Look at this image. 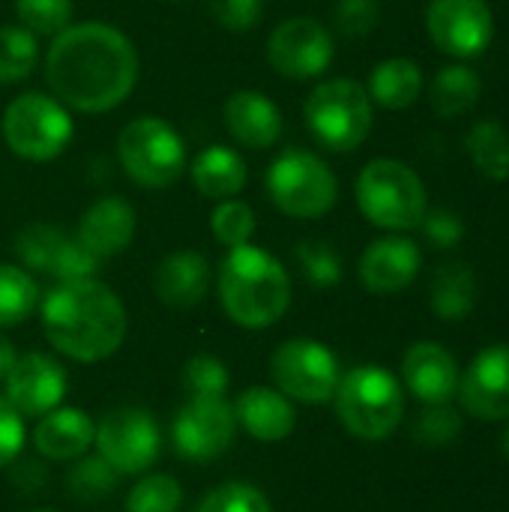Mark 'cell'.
Listing matches in <instances>:
<instances>
[{
  "mask_svg": "<svg viewBox=\"0 0 509 512\" xmlns=\"http://www.w3.org/2000/svg\"><path fill=\"white\" fill-rule=\"evenodd\" d=\"M138 69L132 39L105 21L69 24L45 54L51 93L81 114H105L123 105L138 84Z\"/></svg>",
  "mask_w": 509,
  "mask_h": 512,
  "instance_id": "1",
  "label": "cell"
},
{
  "mask_svg": "<svg viewBox=\"0 0 509 512\" xmlns=\"http://www.w3.org/2000/svg\"><path fill=\"white\" fill-rule=\"evenodd\" d=\"M42 327L60 354L78 363H96L123 345L126 309L120 297L96 279L60 282L42 300Z\"/></svg>",
  "mask_w": 509,
  "mask_h": 512,
  "instance_id": "2",
  "label": "cell"
},
{
  "mask_svg": "<svg viewBox=\"0 0 509 512\" xmlns=\"http://www.w3.org/2000/svg\"><path fill=\"white\" fill-rule=\"evenodd\" d=\"M219 300L246 330L273 327L291 306V279L276 255L252 243L237 246L219 267Z\"/></svg>",
  "mask_w": 509,
  "mask_h": 512,
  "instance_id": "3",
  "label": "cell"
},
{
  "mask_svg": "<svg viewBox=\"0 0 509 512\" xmlns=\"http://www.w3.org/2000/svg\"><path fill=\"white\" fill-rule=\"evenodd\" d=\"M357 207L384 231L420 228L429 201L420 174L399 159H372L357 177Z\"/></svg>",
  "mask_w": 509,
  "mask_h": 512,
  "instance_id": "4",
  "label": "cell"
},
{
  "mask_svg": "<svg viewBox=\"0 0 509 512\" xmlns=\"http://www.w3.org/2000/svg\"><path fill=\"white\" fill-rule=\"evenodd\" d=\"M336 414L342 426L363 441H384L405 414L399 381L381 366H357L336 387Z\"/></svg>",
  "mask_w": 509,
  "mask_h": 512,
  "instance_id": "5",
  "label": "cell"
},
{
  "mask_svg": "<svg viewBox=\"0 0 509 512\" xmlns=\"http://www.w3.org/2000/svg\"><path fill=\"white\" fill-rule=\"evenodd\" d=\"M303 117L321 147L333 153H351L372 132V99L366 87L351 78L321 81L309 93Z\"/></svg>",
  "mask_w": 509,
  "mask_h": 512,
  "instance_id": "6",
  "label": "cell"
},
{
  "mask_svg": "<svg viewBox=\"0 0 509 512\" xmlns=\"http://www.w3.org/2000/svg\"><path fill=\"white\" fill-rule=\"evenodd\" d=\"M267 195L285 216L321 219L339 201V180L333 168L312 150L291 147L267 168Z\"/></svg>",
  "mask_w": 509,
  "mask_h": 512,
  "instance_id": "7",
  "label": "cell"
},
{
  "mask_svg": "<svg viewBox=\"0 0 509 512\" xmlns=\"http://www.w3.org/2000/svg\"><path fill=\"white\" fill-rule=\"evenodd\" d=\"M0 129L6 147L27 162L57 159L75 135L69 108L57 96L39 90L15 96L3 111Z\"/></svg>",
  "mask_w": 509,
  "mask_h": 512,
  "instance_id": "8",
  "label": "cell"
},
{
  "mask_svg": "<svg viewBox=\"0 0 509 512\" xmlns=\"http://www.w3.org/2000/svg\"><path fill=\"white\" fill-rule=\"evenodd\" d=\"M123 171L144 189H168L186 171V144L162 117H135L117 138Z\"/></svg>",
  "mask_w": 509,
  "mask_h": 512,
  "instance_id": "9",
  "label": "cell"
},
{
  "mask_svg": "<svg viewBox=\"0 0 509 512\" xmlns=\"http://www.w3.org/2000/svg\"><path fill=\"white\" fill-rule=\"evenodd\" d=\"M270 372L282 396L306 405L330 402L339 387V360L315 339H291L279 345L270 360Z\"/></svg>",
  "mask_w": 509,
  "mask_h": 512,
  "instance_id": "10",
  "label": "cell"
},
{
  "mask_svg": "<svg viewBox=\"0 0 509 512\" xmlns=\"http://www.w3.org/2000/svg\"><path fill=\"white\" fill-rule=\"evenodd\" d=\"M333 57H336L333 33L321 21L306 18V15L276 24L267 42L270 66L282 78H294V81H309V78L324 75Z\"/></svg>",
  "mask_w": 509,
  "mask_h": 512,
  "instance_id": "11",
  "label": "cell"
},
{
  "mask_svg": "<svg viewBox=\"0 0 509 512\" xmlns=\"http://www.w3.org/2000/svg\"><path fill=\"white\" fill-rule=\"evenodd\" d=\"M432 42L453 57H477L495 39V15L486 0H432L426 9Z\"/></svg>",
  "mask_w": 509,
  "mask_h": 512,
  "instance_id": "12",
  "label": "cell"
},
{
  "mask_svg": "<svg viewBox=\"0 0 509 512\" xmlns=\"http://www.w3.org/2000/svg\"><path fill=\"white\" fill-rule=\"evenodd\" d=\"M99 456L117 474H141L159 456V429L150 414L135 408H120L105 414L93 435Z\"/></svg>",
  "mask_w": 509,
  "mask_h": 512,
  "instance_id": "13",
  "label": "cell"
},
{
  "mask_svg": "<svg viewBox=\"0 0 509 512\" xmlns=\"http://www.w3.org/2000/svg\"><path fill=\"white\" fill-rule=\"evenodd\" d=\"M237 417L222 396L189 399L174 420L177 453L192 462H210L234 444Z\"/></svg>",
  "mask_w": 509,
  "mask_h": 512,
  "instance_id": "14",
  "label": "cell"
},
{
  "mask_svg": "<svg viewBox=\"0 0 509 512\" xmlns=\"http://www.w3.org/2000/svg\"><path fill=\"white\" fill-rule=\"evenodd\" d=\"M462 408L477 420H509V345L486 348L459 375Z\"/></svg>",
  "mask_w": 509,
  "mask_h": 512,
  "instance_id": "15",
  "label": "cell"
},
{
  "mask_svg": "<svg viewBox=\"0 0 509 512\" xmlns=\"http://www.w3.org/2000/svg\"><path fill=\"white\" fill-rule=\"evenodd\" d=\"M66 393V372L48 354L15 357L6 375V402L27 417H42L60 405Z\"/></svg>",
  "mask_w": 509,
  "mask_h": 512,
  "instance_id": "16",
  "label": "cell"
},
{
  "mask_svg": "<svg viewBox=\"0 0 509 512\" xmlns=\"http://www.w3.org/2000/svg\"><path fill=\"white\" fill-rule=\"evenodd\" d=\"M420 273V246L408 237L390 234L375 243L360 258V282L372 294L405 291Z\"/></svg>",
  "mask_w": 509,
  "mask_h": 512,
  "instance_id": "17",
  "label": "cell"
},
{
  "mask_svg": "<svg viewBox=\"0 0 509 512\" xmlns=\"http://www.w3.org/2000/svg\"><path fill=\"white\" fill-rule=\"evenodd\" d=\"M402 378L408 390L426 405H450L459 390V366L453 354L438 342H417L402 360Z\"/></svg>",
  "mask_w": 509,
  "mask_h": 512,
  "instance_id": "18",
  "label": "cell"
},
{
  "mask_svg": "<svg viewBox=\"0 0 509 512\" xmlns=\"http://www.w3.org/2000/svg\"><path fill=\"white\" fill-rule=\"evenodd\" d=\"M225 126L246 150H267L282 138L285 120L279 105L261 90H237L225 102Z\"/></svg>",
  "mask_w": 509,
  "mask_h": 512,
  "instance_id": "19",
  "label": "cell"
},
{
  "mask_svg": "<svg viewBox=\"0 0 509 512\" xmlns=\"http://www.w3.org/2000/svg\"><path fill=\"white\" fill-rule=\"evenodd\" d=\"M135 237V210L126 198L105 195L93 201L78 222V243L99 261L120 255Z\"/></svg>",
  "mask_w": 509,
  "mask_h": 512,
  "instance_id": "20",
  "label": "cell"
},
{
  "mask_svg": "<svg viewBox=\"0 0 509 512\" xmlns=\"http://www.w3.org/2000/svg\"><path fill=\"white\" fill-rule=\"evenodd\" d=\"M153 285H156V297L165 306L192 309L207 297L210 264L201 252H192V249L174 252V255L162 258V264L156 267Z\"/></svg>",
  "mask_w": 509,
  "mask_h": 512,
  "instance_id": "21",
  "label": "cell"
},
{
  "mask_svg": "<svg viewBox=\"0 0 509 512\" xmlns=\"http://www.w3.org/2000/svg\"><path fill=\"white\" fill-rule=\"evenodd\" d=\"M231 408L237 423L258 441H282L294 432V405L276 390L252 387Z\"/></svg>",
  "mask_w": 509,
  "mask_h": 512,
  "instance_id": "22",
  "label": "cell"
},
{
  "mask_svg": "<svg viewBox=\"0 0 509 512\" xmlns=\"http://www.w3.org/2000/svg\"><path fill=\"white\" fill-rule=\"evenodd\" d=\"M96 426L84 411L63 408V411H48L45 420L36 426V450L54 462H69L81 456L93 444Z\"/></svg>",
  "mask_w": 509,
  "mask_h": 512,
  "instance_id": "23",
  "label": "cell"
},
{
  "mask_svg": "<svg viewBox=\"0 0 509 512\" xmlns=\"http://www.w3.org/2000/svg\"><path fill=\"white\" fill-rule=\"evenodd\" d=\"M246 180H249L246 162L234 147L213 144L201 150L192 162V183L204 198H213V201L237 198Z\"/></svg>",
  "mask_w": 509,
  "mask_h": 512,
  "instance_id": "24",
  "label": "cell"
},
{
  "mask_svg": "<svg viewBox=\"0 0 509 512\" xmlns=\"http://www.w3.org/2000/svg\"><path fill=\"white\" fill-rule=\"evenodd\" d=\"M369 99L387 111H402L411 108L420 93H423V72L411 57H390L381 60L372 75H369V87H366Z\"/></svg>",
  "mask_w": 509,
  "mask_h": 512,
  "instance_id": "25",
  "label": "cell"
},
{
  "mask_svg": "<svg viewBox=\"0 0 509 512\" xmlns=\"http://www.w3.org/2000/svg\"><path fill=\"white\" fill-rule=\"evenodd\" d=\"M477 306V276L468 264L453 261L435 273L432 282V309L444 321H462Z\"/></svg>",
  "mask_w": 509,
  "mask_h": 512,
  "instance_id": "26",
  "label": "cell"
},
{
  "mask_svg": "<svg viewBox=\"0 0 509 512\" xmlns=\"http://www.w3.org/2000/svg\"><path fill=\"white\" fill-rule=\"evenodd\" d=\"M429 93H432L429 96L432 108L441 117H462L477 105V99L483 93V81L468 66H447L435 75Z\"/></svg>",
  "mask_w": 509,
  "mask_h": 512,
  "instance_id": "27",
  "label": "cell"
},
{
  "mask_svg": "<svg viewBox=\"0 0 509 512\" xmlns=\"http://www.w3.org/2000/svg\"><path fill=\"white\" fill-rule=\"evenodd\" d=\"M468 153L483 177L498 183L509 177V132L498 120H480L471 129Z\"/></svg>",
  "mask_w": 509,
  "mask_h": 512,
  "instance_id": "28",
  "label": "cell"
},
{
  "mask_svg": "<svg viewBox=\"0 0 509 512\" xmlns=\"http://www.w3.org/2000/svg\"><path fill=\"white\" fill-rule=\"evenodd\" d=\"M39 63V42L21 24H0V84L27 78Z\"/></svg>",
  "mask_w": 509,
  "mask_h": 512,
  "instance_id": "29",
  "label": "cell"
},
{
  "mask_svg": "<svg viewBox=\"0 0 509 512\" xmlns=\"http://www.w3.org/2000/svg\"><path fill=\"white\" fill-rule=\"evenodd\" d=\"M39 303V288L33 276L21 267L0 264V327H15Z\"/></svg>",
  "mask_w": 509,
  "mask_h": 512,
  "instance_id": "30",
  "label": "cell"
},
{
  "mask_svg": "<svg viewBox=\"0 0 509 512\" xmlns=\"http://www.w3.org/2000/svg\"><path fill=\"white\" fill-rule=\"evenodd\" d=\"M66 234L60 228L51 225H27L18 237H15V255L21 258V264H27L30 270H45L51 273L63 246H66Z\"/></svg>",
  "mask_w": 509,
  "mask_h": 512,
  "instance_id": "31",
  "label": "cell"
},
{
  "mask_svg": "<svg viewBox=\"0 0 509 512\" xmlns=\"http://www.w3.org/2000/svg\"><path fill=\"white\" fill-rule=\"evenodd\" d=\"M210 231L228 249L246 246L252 240V234H255V213H252V207L246 201L225 198L210 213Z\"/></svg>",
  "mask_w": 509,
  "mask_h": 512,
  "instance_id": "32",
  "label": "cell"
},
{
  "mask_svg": "<svg viewBox=\"0 0 509 512\" xmlns=\"http://www.w3.org/2000/svg\"><path fill=\"white\" fill-rule=\"evenodd\" d=\"M15 15L33 36H57L72 24V0H15Z\"/></svg>",
  "mask_w": 509,
  "mask_h": 512,
  "instance_id": "33",
  "label": "cell"
},
{
  "mask_svg": "<svg viewBox=\"0 0 509 512\" xmlns=\"http://www.w3.org/2000/svg\"><path fill=\"white\" fill-rule=\"evenodd\" d=\"M297 261L303 267V276L315 288H333L342 279V258L330 243L306 240L297 246Z\"/></svg>",
  "mask_w": 509,
  "mask_h": 512,
  "instance_id": "34",
  "label": "cell"
},
{
  "mask_svg": "<svg viewBox=\"0 0 509 512\" xmlns=\"http://www.w3.org/2000/svg\"><path fill=\"white\" fill-rule=\"evenodd\" d=\"M462 435V417L450 405H429L414 423V441L432 450L450 447Z\"/></svg>",
  "mask_w": 509,
  "mask_h": 512,
  "instance_id": "35",
  "label": "cell"
},
{
  "mask_svg": "<svg viewBox=\"0 0 509 512\" xmlns=\"http://www.w3.org/2000/svg\"><path fill=\"white\" fill-rule=\"evenodd\" d=\"M180 501H183L180 483L168 474H153L132 489L126 507L129 512H177Z\"/></svg>",
  "mask_w": 509,
  "mask_h": 512,
  "instance_id": "36",
  "label": "cell"
},
{
  "mask_svg": "<svg viewBox=\"0 0 509 512\" xmlns=\"http://www.w3.org/2000/svg\"><path fill=\"white\" fill-rule=\"evenodd\" d=\"M117 486V471L102 459H84L81 465H75V471L69 474V492L81 501H99L105 498L111 489Z\"/></svg>",
  "mask_w": 509,
  "mask_h": 512,
  "instance_id": "37",
  "label": "cell"
},
{
  "mask_svg": "<svg viewBox=\"0 0 509 512\" xmlns=\"http://www.w3.org/2000/svg\"><path fill=\"white\" fill-rule=\"evenodd\" d=\"M198 512H270V504L255 486L225 483L201 501Z\"/></svg>",
  "mask_w": 509,
  "mask_h": 512,
  "instance_id": "38",
  "label": "cell"
},
{
  "mask_svg": "<svg viewBox=\"0 0 509 512\" xmlns=\"http://www.w3.org/2000/svg\"><path fill=\"white\" fill-rule=\"evenodd\" d=\"M183 387L192 399L201 396H225L228 372L216 357H192L183 369Z\"/></svg>",
  "mask_w": 509,
  "mask_h": 512,
  "instance_id": "39",
  "label": "cell"
},
{
  "mask_svg": "<svg viewBox=\"0 0 509 512\" xmlns=\"http://www.w3.org/2000/svg\"><path fill=\"white\" fill-rule=\"evenodd\" d=\"M333 18H336L339 33L357 39V36H366V33H372L378 27L381 3L378 0H339Z\"/></svg>",
  "mask_w": 509,
  "mask_h": 512,
  "instance_id": "40",
  "label": "cell"
},
{
  "mask_svg": "<svg viewBox=\"0 0 509 512\" xmlns=\"http://www.w3.org/2000/svg\"><path fill=\"white\" fill-rule=\"evenodd\" d=\"M207 6L213 21L231 33L252 30L264 15V0H207Z\"/></svg>",
  "mask_w": 509,
  "mask_h": 512,
  "instance_id": "41",
  "label": "cell"
},
{
  "mask_svg": "<svg viewBox=\"0 0 509 512\" xmlns=\"http://www.w3.org/2000/svg\"><path fill=\"white\" fill-rule=\"evenodd\" d=\"M420 228L426 231V237L438 246V249H453L462 243L465 237V222L459 213L453 210H426Z\"/></svg>",
  "mask_w": 509,
  "mask_h": 512,
  "instance_id": "42",
  "label": "cell"
},
{
  "mask_svg": "<svg viewBox=\"0 0 509 512\" xmlns=\"http://www.w3.org/2000/svg\"><path fill=\"white\" fill-rule=\"evenodd\" d=\"M21 444H24L21 414L6 399H0V468L9 465L21 453Z\"/></svg>",
  "mask_w": 509,
  "mask_h": 512,
  "instance_id": "43",
  "label": "cell"
},
{
  "mask_svg": "<svg viewBox=\"0 0 509 512\" xmlns=\"http://www.w3.org/2000/svg\"><path fill=\"white\" fill-rule=\"evenodd\" d=\"M12 363H15V351H12V342H9L6 336H0V378H6V375H9Z\"/></svg>",
  "mask_w": 509,
  "mask_h": 512,
  "instance_id": "44",
  "label": "cell"
},
{
  "mask_svg": "<svg viewBox=\"0 0 509 512\" xmlns=\"http://www.w3.org/2000/svg\"><path fill=\"white\" fill-rule=\"evenodd\" d=\"M501 447H504V453H507V459H509V426L504 429V435H501Z\"/></svg>",
  "mask_w": 509,
  "mask_h": 512,
  "instance_id": "45",
  "label": "cell"
},
{
  "mask_svg": "<svg viewBox=\"0 0 509 512\" xmlns=\"http://www.w3.org/2000/svg\"><path fill=\"white\" fill-rule=\"evenodd\" d=\"M36 512H51V510H36Z\"/></svg>",
  "mask_w": 509,
  "mask_h": 512,
  "instance_id": "46",
  "label": "cell"
},
{
  "mask_svg": "<svg viewBox=\"0 0 509 512\" xmlns=\"http://www.w3.org/2000/svg\"><path fill=\"white\" fill-rule=\"evenodd\" d=\"M171 3H180V0H171Z\"/></svg>",
  "mask_w": 509,
  "mask_h": 512,
  "instance_id": "47",
  "label": "cell"
}]
</instances>
